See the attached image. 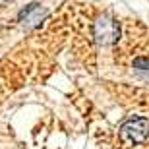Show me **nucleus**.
I'll return each mask as SVG.
<instances>
[{"label": "nucleus", "instance_id": "7ed1b4c3", "mask_svg": "<svg viewBox=\"0 0 149 149\" xmlns=\"http://www.w3.org/2000/svg\"><path fill=\"white\" fill-rule=\"evenodd\" d=\"M134 66L139 68V70H149V58H136Z\"/></svg>", "mask_w": 149, "mask_h": 149}, {"label": "nucleus", "instance_id": "f03ea898", "mask_svg": "<svg viewBox=\"0 0 149 149\" xmlns=\"http://www.w3.org/2000/svg\"><path fill=\"white\" fill-rule=\"evenodd\" d=\"M93 35H95V41L101 45H109V43H114L118 35H120V29H118V23L109 16H103L99 17L93 25Z\"/></svg>", "mask_w": 149, "mask_h": 149}, {"label": "nucleus", "instance_id": "f257e3e1", "mask_svg": "<svg viewBox=\"0 0 149 149\" xmlns=\"http://www.w3.org/2000/svg\"><path fill=\"white\" fill-rule=\"evenodd\" d=\"M120 141L124 145H138L141 141H145V138L149 136V120L143 116H134L128 118L124 124L120 126Z\"/></svg>", "mask_w": 149, "mask_h": 149}]
</instances>
